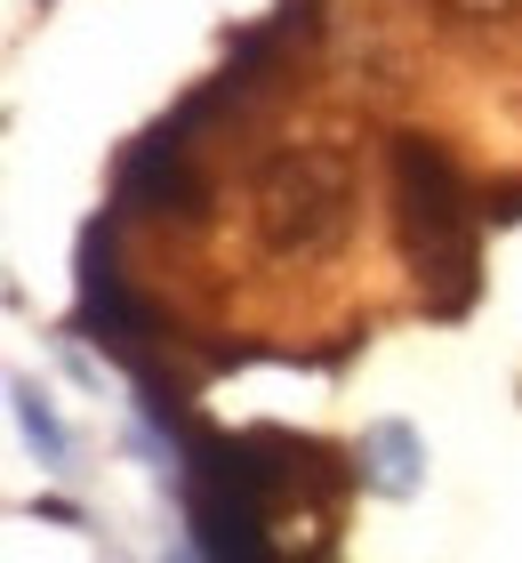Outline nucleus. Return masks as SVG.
Listing matches in <instances>:
<instances>
[{
  "instance_id": "obj_3",
  "label": "nucleus",
  "mask_w": 522,
  "mask_h": 563,
  "mask_svg": "<svg viewBox=\"0 0 522 563\" xmlns=\"http://www.w3.org/2000/svg\"><path fill=\"white\" fill-rule=\"evenodd\" d=\"M354 218V162L337 145H290L257 177V234L274 258H313Z\"/></svg>"
},
{
  "instance_id": "obj_8",
  "label": "nucleus",
  "mask_w": 522,
  "mask_h": 563,
  "mask_svg": "<svg viewBox=\"0 0 522 563\" xmlns=\"http://www.w3.org/2000/svg\"><path fill=\"white\" fill-rule=\"evenodd\" d=\"M490 225H514L522 218V177H514V186H499V194H490V210H482Z\"/></svg>"
},
{
  "instance_id": "obj_4",
  "label": "nucleus",
  "mask_w": 522,
  "mask_h": 563,
  "mask_svg": "<svg viewBox=\"0 0 522 563\" xmlns=\"http://www.w3.org/2000/svg\"><path fill=\"white\" fill-rule=\"evenodd\" d=\"M81 306H73V330L81 339H97V346H113V354H137L153 330V306L145 298H129L121 290V274H113V218H89L81 225Z\"/></svg>"
},
{
  "instance_id": "obj_5",
  "label": "nucleus",
  "mask_w": 522,
  "mask_h": 563,
  "mask_svg": "<svg viewBox=\"0 0 522 563\" xmlns=\"http://www.w3.org/2000/svg\"><path fill=\"white\" fill-rule=\"evenodd\" d=\"M121 201L129 210H177V218H201V177L186 169V121L153 130L121 153Z\"/></svg>"
},
{
  "instance_id": "obj_2",
  "label": "nucleus",
  "mask_w": 522,
  "mask_h": 563,
  "mask_svg": "<svg viewBox=\"0 0 522 563\" xmlns=\"http://www.w3.org/2000/svg\"><path fill=\"white\" fill-rule=\"evenodd\" d=\"M266 434H201L186 427V523H193V555H225V563H266V516L281 492V467H266Z\"/></svg>"
},
{
  "instance_id": "obj_1",
  "label": "nucleus",
  "mask_w": 522,
  "mask_h": 563,
  "mask_svg": "<svg viewBox=\"0 0 522 563\" xmlns=\"http://www.w3.org/2000/svg\"><path fill=\"white\" fill-rule=\"evenodd\" d=\"M475 201H466L451 153L434 137H395V234H402V266L426 298V314H466L482 290L475 274Z\"/></svg>"
},
{
  "instance_id": "obj_9",
  "label": "nucleus",
  "mask_w": 522,
  "mask_h": 563,
  "mask_svg": "<svg viewBox=\"0 0 522 563\" xmlns=\"http://www.w3.org/2000/svg\"><path fill=\"white\" fill-rule=\"evenodd\" d=\"M466 16H499V9H514V0H458Z\"/></svg>"
},
{
  "instance_id": "obj_7",
  "label": "nucleus",
  "mask_w": 522,
  "mask_h": 563,
  "mask_svg": "<svg viewBox=\"0 0 522 563\" xmlns=\"http://www.w3.org/2000/svg\"><path fill=\"white\" fill-rule=\"evenodd\" d=\"M16 419H24V434H33V443H41L48 459H65V451H73V443H65V427L41 411V395H33V387H16Z\"/></svg>"
},
{
  "instance_id": "obj_6",
  "label": "nucleus",
  "mask_w": 522,
  "mask_h": 563,
  "mask_svg": "<svg viewBox=\"0 0 522 563\" xmlns=\"http://www.w3.org/2000/svg\"><path fill=\"white\" fill-rule=\"evenodd\" d=\"M418 467H426V451H418V434H410L402 419H386V427L362 434V475H370L378 492L410 499V492H418Z\"/></svg>"
}]
</instances>
